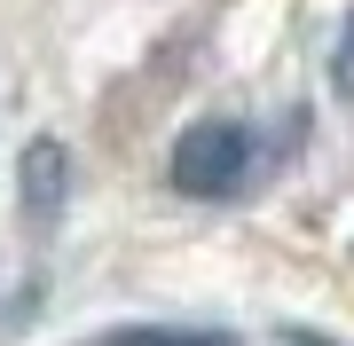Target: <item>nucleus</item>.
Here are the masks:
<instances>
[{
	"label": "nucleus",
	"instance_id": "nucleus-1",
	"mask_svg": "<svg viewBox=\"0 0 354 346\" xmlns=\"http://www.w3.org/2000/svg\"><path fill=\"white\" fill-rule=\"evenodd\" d=\"M252 157H260L252 126H236V118H197V126L174 142V189L181 197H236L244 181H252Z\"/></svg>",
	"mask_w": 354,
	"mask_h": 346
},
{
	"label": "nucleus",
	"instance_id": "nucleus-5",
	"mask_svg": "<svg viewBox=\"0 0 354 346\" xmlns=\"http://www.w3.org/2000/svg\"><path fill=\"white\" fill-rule=\"evenodd\" d=\"M276 346H330V338H315V331H276Z\"/></svg>",
	"mask_w": 354,
	"mask_h": 346
},
{
	"label": "nucleus",
	"instance_id": "nucleus-2",
	"mask_svg": "<svg viewBox=\"0 0 354 346\" xmlns=\"http://www.w3.org/2000/svg\"><path fill=\"white\" fill-rule=\"evenodd\" d=\"M16 205H24V220L39 236L64 220V205H71V150L55 134H39L24 157H16Z\"/></svg>",
	"mask_w": 354,
	"mask_h": 346
},
{
	"label": "nucleus",
	"instance_id": "nucleus-4",
	"mask_svg": "<svg viewBox=\"0 0 354 346\" xmlns=\"http://www.w3.org/2000/svg\"><path fill=\"white\" fill-rule=\"evenodd\" d=\"M330 87L354 103V16H346V32H339V48H330Z\"/></svg>",
	"mask_w": 354,
	"mask_h": 346
},
{
	"label": "nucleus",
	"instance_id": "nucleus-3",
	"mask_svg": "<svg viewBox=\"0 0 354 346\" xmlns=\"http://www.w3.org/2000/svg\"><path fill=\"white\" fill-rule=\"evenodd\" d=\"M95 346H236L228 331H165V323H134V331H102Z\"/></svg>",
	"mask_w": 354,
	"mask_h": 346
}]
</instances>
